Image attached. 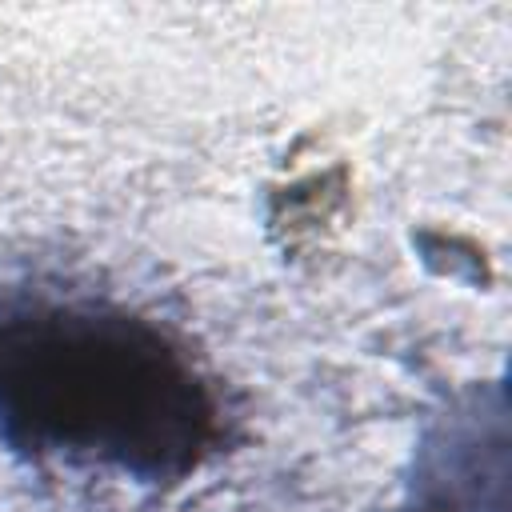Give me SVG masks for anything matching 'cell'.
I'll return each mask as SVG.
<instances>
[{
    "label": "cell",
    "mask_w": 512,
    "mask_h": 512,
    "mask_svg": "<svg viewBox=\"0 0 512 512\" xmlns=\"http://www.w3.org/2000/svg\"><path fill=\"white\" fill-rule=\"evenodd\" d=\"M216 432L208 380L152 320L100 300L32 296L0 308V440L12 452L176 484Z\"/></svg>",
    "instance_id": "1"
}]
</instances>
